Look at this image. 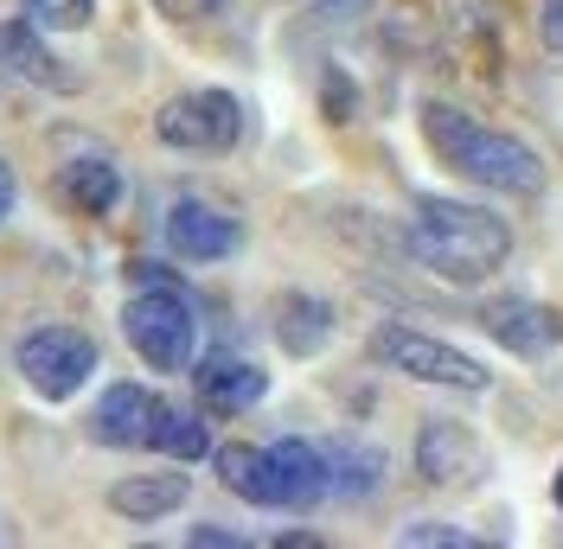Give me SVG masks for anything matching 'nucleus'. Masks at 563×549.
<instances>
[{
    "label": "nucleus",
    "instance_id": "obj_18",
    "mask_svg": "<svg viewBox=\"0 0 563 549\" xmlns=\"http://www.w3.org/2000/svg\"><path fill=\"white\" fill-rule=\"evenodd\" d=\"M327 467H333V492L340 498H372L385 485V453L365 441H333L327 447Z\"/></svg>",
    "mask_w": 563,
    "mask_h": 549
},
{
    "label": "nucleus",
    "instance_id": "obj_13",
    "mask_svg": "<svg viewBox=\"0 0 563 549\" xmlns=\"http://www.w3.org/2000/svg\"><path fill=\"white\" fill-rule=\"evenodd\" d=\"M58 192H65L70 211H84V217H109L115 199H122V172L109 154H84V160H65L58 167Z\"/></svg>",
    "mask_w": 563,
    "mask_h": 549
},
{
    "label": "nucleus",
    "instance_id": "obj_14",
    "mask_svg": "<svg viewBox=\"0 0 563 549\" xmlns=\"http://www.w3.org/2000/svg\"><path fill=\"white\" fill-rule=\"evenodd\" d=\"M192 378H199V396H206L218 415H244L250 403H263V390H269V378H263L250 358H206Z\"/></svg>",
    "mask_w": 563,
    "mask_h": 549
},
{
    "label": "nucleus",
    "instance_id": "obj_23",
    "mask_svg": "<svg viewBox=\"0 0 563 549\" xmlns=\"http://www.w3.org/2000/svg\"><path fill=\"white\" fill-rule=\"evenodd\" d=\"M192 544H199V549H244V537H238V530H211V524H199V530H192Z\"/></svg>",
    "mask_w": 563,
    "mask_h": 549
},
{
    "label": "nucleus",
    "instance_id": "obj_3",
    "mask_svg": "<svg viewBox=\"0 0 563 549\" xmlns=\"http://www.w3.org/2000/svg\"><path fill=\"white\" fill-rule=\"evenodd\" d=\"M122 333H129V345L154 371H186L192 345H199V320L186 307V294L167 281V288H141L135 301L122 307Z\"/></svg>",
    "mask_w": 563,
    "mask_h": 549
},
{
    "label": "nucleus",
    "instance_id": "obj_24",
    "mask_svg": "<svg viewBox=\"0 0 563 549\" xmlns=\"http://www.w3.org/2000/svg\"><path fill=\"white\" fill-rule=\"evenodd\" d=\"M538 26H544V45L563 52V0H544V20H538Z\"/></svg>",
    "mask_w": 563,
    "mask_h": 549
},
{
    "label": "nucleus",
    "instance_id": "obj_16",
    "mask_svg": "<svg viewBox=\"0 0 563 549\" xmlns=\"http://www.w3.org/2000/svg\"><path fill=\"white\" fill-rule=\"evenodd\" d=\"M276 339H282V351H295V358H314L320 345L333 339V307L314 301V294H282L276 301Z\"/></svg>",
    "mask_w": 563,
    "mask_h": 549
},
{
    "label": "nucleus",
    "instance_id": "obj_21",
    "mask_svg": "<svg viewBox=\"0 0 563 549\" xmlns=\"http://www.w3.org/2000/svg\"><path fill=\"white\" fill-rule=\"evenodd\" d=\"M397 544H429V549H474L467 530H449V524H410V530H397Z\"/></svg>",
    "mask_w": 563,
    "mask_h": 549
},
{
    "label": "nucleus",
    "instance_id": "obj_17",
    "mask_svg": "<svg viewBox=\"0 0 563 549\" xmlns=\"http://www.w3.org/2000/svg\"><path fill=\"white\" fill-rule=\"evenodd\" d=\"M211 467H218V480H224V492H238V498H250V505H276V467H269V447H218L211 453Z\"/></svg>",
    "mask_w": 563,
    "mask_h": 549
},
{
    "label": "nucleus",
    "instance_id": "obj_2",
    "mask_svg": "<svg viewBox=\"0 0 563 549\" xmlns=\"http://www.w3.org/2000/svg\"><path fill=\"white\" fill-rule=\"evenodd\" d=\"M422 135H429V147H435L449 167L467 172V179L487 186V192H512V199H538V192H544V160L531 154L526 141L493 135L481 122H467L461 109L429 103L422 109Z\"/></svg>",
    "mask_w": 563,
    "mask_h": 549
},
{
    "label": "nucleus",
    "instance_id": "obj_6",
    "mask_svg": "<svg viewBox=\"0 0 563 549\" xmlns=\"http://www.w3.org/2000/svg\"><path fill=\"white\" fill-rule=\"evenodd\" d=\"M154 135L179 154H224L244 135V109H238L231 90H186L154 115Z\"/></svg>",
    "mask_w": 563,
    "mask_h": 549
},
{
    "label": "nucleus",
    "instance_id": "obj_20",
    "mask_svg": "<svg viewBox=\"0 0 563 549\" xmlns=\"http://www.w3.org/2000/svg\"><path fill=\"white\" fill-rule=\"evenodd\" d=\"M38 33H84L97 20V0H20Z\"/></svg>",
    "mask_w": 563,
    "mask_h": 549
},
{
    "label": "nucleus",
    "instance_id": "obj_1",
    "mask_svg": "<svg viewBox=\"0 0 563 549\" xmlns=\"http://www.w3.org/2000/svg\"><path fill=\"white\" fill-rule=\"evenodd\" d=\"M410 249H417L422 269H435L442 281H487V274L512 256V231H506V217H493V211H481V205L417 199Z\"/></svg>",
    "mask_w": 563,
    "mask_h": 549
},
{
    "label": "nucleus",
    "instance_id": "obj_22",
    "mask_svg": "<svg viewBox=\"0 0 563 549\" xmlns=\"http://www.w3.org/2000/svg\"><path fill=\"white\" fill-rule=\"evenodd\" d=\"M174 26H199V20H218L224 13V0H154Z\"/></svg>",
    "mask_w": 563,
    "mask_h": 549
},
{
    "label": "nucleus",
    "instance_id": "obj_25",
    "mask_svg": "<svg viewBox=\"0 0 563 549\" xmlns=\"http://www.w3.org/2000/svg\"><path fill=\"white\" fill-rule=\"evenodd\" d=\"M13 199H20V186H13V167H7V160H0V217H7V211H13Z\"/></svg>",
    "mask_w": 563,
    "mask_h": 549
},
{
    "label": "nucleus",
    "instance_id": "obj_11",
    "mask_svg": "<svg viewBox=\"0 0 563 549\" xmlns=\"http://www.w3.org/2000/svg\"><path fill=\"white\" fill-rule=\"evenodd\" d=\"M269 467H276V505L282 512H308L333 492V467H327V447L314 441H276L269 447Z\"/></svg>",
    "mask_w": 563,
    "mask_h": 549
},
{
    "label": "nucleus",
    "instance_id": "obj_12",
    "mask_svg": "<svg viewBox=\"0 0 563 549\" xmlns=\"http://www.w3.org/2000/svg\"><path fill=\"white\" fill-rule=\"evenodd\" d=\"M481 326H487L506 351H519V358H538V351H551V345L563 339V320L551 307H538V301H493V307L481 313Z\"/></svg>",
    "mask_w": 563,
    "mask_h": 549
},
{
    "label": "nucleus",
    "instance_id": "obj_7",
    "mask_svg": "<svg viewBox=\"0 0 563 549\" xmlns=\"http://www.w3.org/2000/svg\"><path fill=\"white\" fill-rule=\"evenodd\" d=\"M238 243H244L238 217L206 205V199H179V205L167 211V249H174L179 262H224Z\"/></svg>",
    "mask_w": 563,
    "mask_h": 549
},
{
    "label": "nucleus",
    "instance_id": "obj_26",
    "mask_svg": "<svg viewBox=\"0 0 563 549\" xmlns=\"http://www.w3.org/2000/svg\"><path fill=\"white\" fill-rule=\"evenodd\" d=\"M320 7H327V13H365L372 0H320Z\"/></svg>",
    "mask_w": 563,
    "mask_h": 549
},
{
    "label": "nucleus",
    "instance_id": "obj_10",
    "mask_svg": "<svg viewBox=\"0 0 563 549\" xmlns=\"http://www.w3.org/2000/svg\"><path fill=\"white\" fill-rule=\"evenodd\" d=\"M154 415H161V396L141 390V383H109L97 415H90V435L103 447H154Z\"/></svg>",
    "mask_w": 563,
    "mask_h": 549
},
{
    "label": "nucleus",
    "instance_id": "obj_8",
    "mask_svg": "<svg viewBox=\"0 0 563 549\" xmlns=\"http://www.w3.org/2000/svg\"><path fill=\"white\" fill-rule=\"evenodd\" d=\"M0 70H13L20 83H38L52 97H77L84 90V77L38 38L33 20H0Z\"/></svg>",
    "mask_w": 563,
    "mask_h": 549
},
{
    "label": "nucleus",
    "instance_id": "obj_9",
    "mask_svg": "<svg viewBox=\"0 0 563 549\" xmlns=\"http://www.w3.org/2000/svg\"><path fill=\"white\" fill-rule=\"evenodd\" d=\"M417 473L429 485H467V480H481V473H487V453H481V441H474L461 422H422Z\"/></svg>",
    "mask_w": 563,
    "mask_h": 549
},
{
    "label": "nucleus",
    "instance_id": "obj_19",
    "mask_svg": "<svg viewBox=\"0 0 563 549\" xmlns=\"http://www.w3.org/2000/svg\"><path fill=\"white\" fill-rule=\"evenodd\" d=\"M154 447H161V453H174V460H206V453H211V428L192 410L161 403V415H154Z\"/></svg>",
    "mask_w": 563,
    "mask_h": 549
},
{
    "label": "nucleus",
    "instance_id": "obj_15",
    "mask_svg": "<svg viewBox=\"0 0 563 549\" xmlns=\"http://www.w3.org/2000/svg\"><path fill=\"white\" fill-rule=\"evenodd\" d=\"M109 505L129 524H161L167 512L186 505V473H135V480L109 485Z\"/></svg>",
    "mask_w": 563,
    "mask_h": 549
},
{
    "label": "nucleus",
    "instance_id": "obj_5",
    "mask_svg": "<svg viewBox=\"0 0 563 549\" xmlns=\"http://www.w3.org/2000/svg\"><path fill=\"white\" fill-rule=\"evenodd\" d=\"M13 365H20V378L33 383L45 403H65L77 396L90 371H97V345L84 339V333H70V326H38L26 339L13 345Z\"/></svg>",
    "mask_w": 563,
    "mask_h": 549
},
{
    "label": "nucleus",
    "instance_id": "obj_4",
    "mask_svg": "<svg viewBox=\"0 0 563 549\" xmlns=\"http://www.w3.org/2000/svg\"><path fill=\"white\" fill-rule=\"evenodd\" d=\"M372 351L385 358L390 371H404V378H417V383H442V390H467V396L493 383L467 351L429 339V333H417V326H397V320H385V326L372 333Z\"/></svg>",
    "mask_w": 563,
    "mask_h": 549
},
{
    "label": "nucleus",
    "instance_id": "obj_27",
    "mask_svg": "<svg viewBox=\"0 0 563 549\" xmlns=\"http://www.w3.org/2000/svg\"><path fill=\"white\" fill-rule=\"evenodd\" d=\"M558 505H563V473H558Z\"/></svg>",
    "mask_w": 563,
    "mask_h": 549
}]
</instances>
